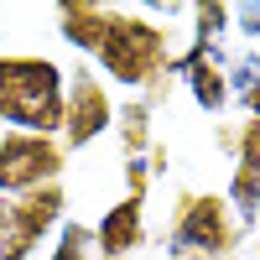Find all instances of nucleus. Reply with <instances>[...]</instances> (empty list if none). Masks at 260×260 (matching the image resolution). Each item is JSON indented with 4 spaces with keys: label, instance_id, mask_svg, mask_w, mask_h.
<instances>
[{
    "label": "nucleus",
    "instance_id": "obj_1",
    "mask_svg": "<svg viewBox=\"0 0 260 260\" xmlns=\"http://www.w3.org/2000/svg\"><path fill=\"white\" fill-rule=\"evenodd\" d=\"M68 115V73L52 57H0V120L21 136H57Z\"/></svg>",
    "mask_w": 260,
    "mask_h": 260
},
{
    "label": "nucleus",
    "instance_id": "obj_2",
    "mask_svg": "<svg viewBox=\"0 0 260 260\" xmlns=\"http://www.w3.org/2000/svg\"><path fill=\"white\" fill-rule=\"evenodd\" d=\"M94 57H99V68L110 73L115 83L141 89V83H151L167 68V31L151 26V21H141V16H130V11L110 6V31H104Z\"/></svg>",
    "mask_w": 260,
    "mask_h": 260
},
{
    "label": "nucleus",
    "instance_id": "obj_3",
    "mask_svg": "<svg viewBox=\"0 0 260 260\" xmlns=\"http://www.w3.org/2000/svg\"><path fill=\"white\" fill-rule=\"evenodd\" d=\"M62 177V151L52 146V136H21L11 130L0 141V192H37V187H52Z\"/></svg>",
    "mask_w": 260,
    "mask_h": 260
},
{
    "label": "nucleus",
    "instance_id": "obj_4",
    "mask_svg": "<svg viewBox=\"0 0 260 260\" xmlns=\"http://www.w3.org/2000/svg\"><path fill=\"white\" fill-rule=\"evenodd\" d=\"M62 208H68V198H62L57 182L26 192L21 203H6V255L0 260H31L47 240V229L62 219Z\"/></svg>",
    "mask_w": 260,
    "mask_h": 260
},
{
    "label": "nucleus",
    "instance_id": "obj_5",
    "mask_svg": "<svg viewBox=\"0 0 260 260\" xmlns=\"http://www.w3.org/2000/svg\"><path fill=\"white\" fill-rule=\"evenodd\" d=\"M229 208L224 198H187L172 229V255H224L229 250Z\"/></svg>",
    "mask_w": 260,
    "mask_h": 260
},
{
    "label": "nucleus",
    "instance_id": "obj_6",
    "mask_svg": "<svg viewBox=\"0 0 260 260\" xmlns=\"http://www.w3.org/2000/svg\"><path fill=\"white\" fill-rule=\"evenodd\" d=\"M110 125H115V110H110V99H104V83L89 78V73H78L68 83V115H62V136H68V146H89Z\"/></svg>",
    "mask_w": 260,
    "mask_h": 260
},
{
    "label": "nucleus",
    "instance_id": "obj_7",
    "mask_svg": "<svg viewBox=\"0 0 260 260\" xmlns=\"http://www.w3.org/2000/svg\"><path fill=\"white\" fill-rule=\"evenodd\" d=\"M172 68L182 73L187 94H192V104H198L203 115H219L224 104H229V78H224V68H219V57H213V52H198V47H192L187 57L172 62Z\"/></svg>",
    "mask_w": 260,
    "mask_h": 260
},
{
    "label": "nucleus",
    "instance_id": "obj_8",
    "mask_svg": "<svg viewBox=\"0 0 260 260\" xmlns=\"http://www.w3.org/2000/svg\"><path fill=\"white\" fill-rule=\"evenodd\" d=\"M94 245H99V255H110V260H120V255H130V250L141 245V192H130L125 203H115L99 219Z\"/></svg>",
    "mask_w": 260,
    "mask_h": 260
},
{
    "label": "nucleus",
    "instance_id": "obj_9",
    "mask_svg": "<svg viewBox=\"0 0 260 260\" xmlns=\"http://www.w3.org/2000/svg\"><path fill=\"white\" fill-rule=\"evenodd\" d=\"M57 26H62V37H68L78 52H99L104 31H110V6H62Z\"/></svg>",
    "mask_w": 260,
    "mask_h": 260
},
{
    "label": "nucleus",
    "instance_id": "obj_10",
    "mask_svg": "<svg viewBox=\"0 0 260 260\" xmlns=\"http://www.w3.org/2000/svg\"><path fill=\"white\" fill-rule=\"evenodd\" d=\"M47 260H89V229L83 224H62V234H57V245H52Z\"/></svg>",
    "mask_w": 260,
    "mask_h": 260
},
{
    "label": "nucleus",
    "instance_id": "obj_11",
    "mask_svg": "<svg viewBox=\"0 0 260 260\" xmlns=\"http://www.w3.org/2000/svg\"><path fill=\"white\" fill-rule=\"evenodd\" d=\"M229 203H240V213H245V219H255V213H260V177H255V172H234V187H229Z\"/></svg>",
    "mask_w": 260,
    "mask_h": 260
},
{
    "label": "nucleus",
    "instance_id": "obj_12",
    "mask_svg": "<svg viewBox=\"0 0 260 260\" xmlns=\"http://www.w3.org/2000/svg\"><path fill=\"white\" fill-rule=\"evenodd\" d=\"M240 167L260 177V120H250V125L240 130Z\"/></svg>",
    "mask_w": 260,
    "mask_h": 260
},
{
    "label": "nucleus",
    "instance_id": "obj_13",
    "mask_svg": "<svg viewBox=\"0 0 260 260\" xmlns=\"http://www.w3.org/2000/svg\"><path fill=\"white\" fill-rule=\"evenodd\" d=\"M229 16H234V21H240V26H245V31H250V37H255V31H260V6H234V11H229Z\"/></svg>",
    "mask_w": 260,
    "mask_h": 260
},
{
    "label": "nucleus",
    "instance_id": "obj_14",
    "mask_svg": "<svg viewBox=\"0 0 260 260\" xmlns=\"http://www.w3.org/2000/svg\"><path fill=\"white\" fill-rule=\"evenodd\" d=\"M0 255H6V203H0Z\"/></svg>",
    "mask_w": 260,
    "mask_h": 260
}]
</instances>
